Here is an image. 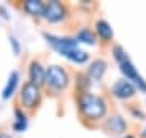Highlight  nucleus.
<instances>
[{
    "mask_svg": "<svg viewBox=\"0 0 146 138\" xmlns=\"http://www.w3.org/2000/svg\"><path fill=\"white\" fill-rule=\"evenodd\" d=\"M23 8L33 16H44L46 13V5L39 0H26L23 3Z\"/></svg>",
    "mask_w": 146,
    "mask_h": 138,
    "instance_id": "12",
    "label": "nucleus"
},
{
    "mask_svg": "<svg viewBox=\"0 0 146 138\" xmlns=\"http://www.w3.org/2000/svg\"><path fill=\"white\" fill-rule=\"evenodd\" d=\"M0 138H11L8 133H5V132H0Z\"/></svg>",
    "mask_w": 146,
    "mask_h": 138,
    "instance_id": "17",
    "label": "nucleus"
},
{
    "mask_svg": "<svg viewBox=\"0 0 146 138\" xmlns=\"http://www.w3.org/2000/svg\"><path fill=\"white\" fill-rule=\"evenodd\" d=\"M70 83V76H68L67 70H63L58 65H52L49 67L46 73V86L54 91H62L65 90Z\"/></svg>",
    "mask_w": 146,
    "mask_h": 138,
    "instance_id": "3",
    "label": "nucleus"
},
{
    "mask_svg": "<svg viewBox=\"0 0 146 138\" xmlns=\"http://www.w3.org/2000/svg\"><path fill=\"white\" fill-rule=\"evenodd\" d=\"M114 57H115V60L119 62L120 70H122V73L127 76V80H133L136 85H138V88H140L141 91H146L145 80L138 75V72H136V68L133 67V64L130 62L128 55L123 52V49L120 47V46H115V47H114Z\"/></svg>",
    "mask_w": 146,
    "mask_h": 138,
    "instance_id": "2",
    "label": "nucleus"
},
{
    "mask_svg": "<svg viewBox=\"0 0 146 138\" xmlns=\"http://www.w3.org/2000/svg\"><path fill=\"white\" fill-rule=\"evenodd\" d=\"M96 33L101 37V41H104V42H110L114 39V31H112L109 23L104 21V20H99L96 23Z\"/></svg>",
    "mask_w": 146,
    "mask_h": 138,
    "instance_id": "11",
    "label": "nucleus"
},
{
    "mask_svg": "<svg viewBox=\"0 0 146 138\" xmlns=\"http://www.w3.org/2000/svg\"><path fill=\"white\" fill-rule=\"evenodd\" d=\"M15 115H16V122L13 123V128H15L16 132L25 130V128H26V115H25V114H21L20 109H16V111H15Z\"/></svg>",
    "mask_w": 146,
    "mask_h": 138,
    "instance_id": "15",
    "label": "nucleus"
},
{
    "mask_svg": "<svg viewBox=\"0 0 146 138\" xmlns=\"http://www.w3.org/2000/svg\"><path fill=\"white\" fill-rule=\"evenodd\" d=\"M67 16V7L57 2V0H52L46 5V13H44V18L50 23H57L62 21L63 18Z\"/></svg>",
    "mask_w": 146,
    "mask_h": 138,
    "instance_id": "5",
    "label": "nucleus"
},
{
    "mask_svg": "<svg viewBox=\"0 0 146 138\" xmlns=\"http://www.w3.org/2000/svg\"><path fill=\"white\" fill-rule=\"evenodd\" d=\"M104 128L107 130L109 133L112 135H122V133H125L127 130V122L122 119L120 115H110L104 123Z\"/></svg>",
    "mask_w": 146,
    "mask_h": 138,
    "instance_id": "7",
    "label": "nucleus"
},
{
    "mask_svg": "<svg viewBox=\"0 0 146 138\" xmlns=\"http://www.w3.org/2000/svg\"><path fill=\"white\" fill-rule=\"evenodd\" d=\"M78 111L81 119L88 120V122H99L106 117L107 112V104L101 96L96 94H80L78 98Z\"/></svg>",
    "mask_w": 146,
    "mask_h": 138,
    "instance_id": "1",
    "label": "nucleus"
},
{
    "mask_svg": "<svg viewBox=\"0 0 146 138\" xmlns=\"http://www.w3.org/2000/svg\"><path fill=\"white\" fill-rule=\"evenodd\" d=\"M46 73L47 70H44V67L39 62H31V67H29V81L31 83L37 86L46 85Z\"/></svg>",
    "mask_w": 146,
    "mask_h": 138,
    "instance_id": "8",
    "label": "nucleus"
},
{
    "mask_svg": "<svg viewBox=\"0 0 146 138\" xmlns=\"http://www.w3.org/2000/svg\"><path fill=\"white\" fill-rule=\"evenodd\" d=\"M58 52L65 55L67 58H70L72 62L75 64H84L86 60H88V54L83 52V50H80L78 47H67V49H60Z\"/></svg>",
    "mask_w": 146,
    "mask_h": 138,
    "instance_id": "9",
    "label": "nucleus"
},
{
    "mask_svg": "<svg viewBox=\"0 0 146 138\" xmlns=\"http://www.w3.org/2000/svg\"><path fill=\"white\" fill-rule=\"evenodd\" d=\"M76 41H81V42H86V44H96L98 37H96V34H94L91 29L84 28V29H81V31L78 33V36H76Z\"/></svg>",
    "mask_w": 146,
    "mask_h": 138,
    "instance_id": "14",
    "label": "nucleus"
},
{
    "mask_svg": "<svg viewBox=\"0 0 146 138\" xmlns=\"http://www.w3.org/2000/svg\"><path fill=\"white\" fill-rule=\"evenodd\" d=\"M110 91H112V94H114L115 98H119V99H130V98H133V96L136 94L135 86L131 85L128 80H119L117 83L112 85Z\"/></svg>",
    "mask_w": 146,
    "mask_h": 138,
    "instance_id": "6",
    "label": "nucleus"
},
{
    "mask_svg": "<svg viewBox=\"0 0 146 138\" xmlns=\"http://www.w3.org/2000/svg\"><path fill=\"white\" fill-rule=\"evenodd\" d=\"M18 78H20V75H18V72H13V73L10 75V80H8V83H7L5 90H3V99H8L11 94H13V91H15L16 85H18Z\"/></svg>",
    "mask_w": 146,
    "mask_h": 138,
    "instance_id": "13",
    "label": "nucleus"
},
{
    "mask_svg": "<svg viewBox=\"0 0 146 138\" xmlns=\"http://www.w3.org/2000/svg\"><path fill=\"white\" fill-rule=\"evenodd\" d=\"M11 44L15 47V52H18V42H16V39H11Z\"/></svg>",
    "mask_w": 146,
    "mask_h": 138,
    "instance_id": "16",
    "label": "nucleus"
},
{
    "mask_svg": "<svg viewBox=\"0 0 146 138\" xmlns=\"http://www.w3.org/2000/svg\"><path fill=\"white\" fill-rule=\"evenodd\" d=\"M106 68H107V64H106L104 60H94L91 67L88 68V76L89 78H93L94 81H99L106 73Z\"/></svg>",
    "mask_w": 146,
    "mask_h": 138,
    "instance_id": "10",
    "label": "nucleus"
},
{
    "mask_svg": "<svg viewBox=\"0 0 146 138\" xmlns=\"http://www.w3.org/2000/svg\"><path fill=\"white\" fill-rule=\"evenodd\" d=\"M41 86L34 85L31 81H26L23 88H21L20 93V102L25 109H29V111H34L39 102H41Z\"/></svg>",
    "mask_w": 146,
    "mask_h": 138,
    "instance_id": "4",
    "label": "nucleus"
}]
</instances>
